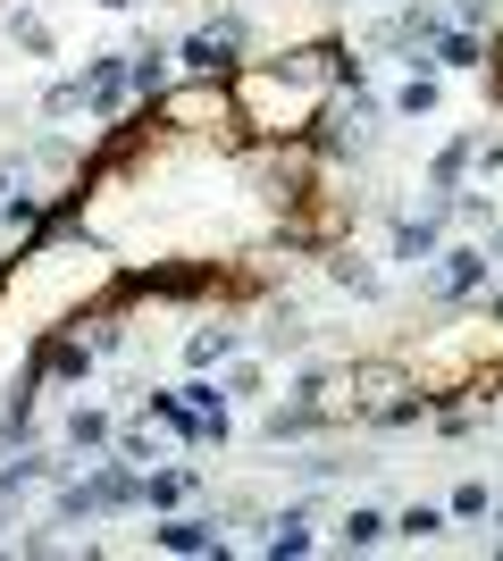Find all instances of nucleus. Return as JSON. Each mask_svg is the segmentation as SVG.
Here are the masks:
<instances>
[{"instance_id": "f257e3e1", "label": "nucleus", "mask_w": 503, "mask_h": 561, "mask_svg": "<svg viewBox=\"0 0 503 561\" xmlns=\"http://www.w3.org/2000/svg\"><path fill=\"white\" fill-rule=\"evenodd\" d=\"M236 110H243V126H252V142H302L319 126V110H328V93H302L277 59H252V68L236 76Z\"/></svg>"}, {"instance_id": "f03ea898", "label": "nucleus", "mask_w": 503, "mask_h": 561, "mask_svg": "<svg viewBox=\"0 0 503 561\" xmlns=\"http://www.w3.org/2000/svg\"><path fill=\"white\" fill-rule=\"evenodd\" d=\"M277 68H286L302 93H328V101L344 93V84H361L353 43H328V34H319V43H286V50H277Z\"/></svg>"}, {"instance_id": "7ed1b4c3", "label": "nucleus", "mask_w": 503, "mask_h": 561, "mask_svg": "<svg viewBox=\"0 0 503 561\" xmlns=\"http://www.w3.org/2000/svg\"><path fill=\"white\" fill-rule=\"evenodd\" d=\"M93 360H101V352H93L84 328H43L34 352H25V369L43 377V386H50V377H68V386H76V377H93Z\"/></svg>"}, {"instance_id": "20e7f679", "label": "nucleus", "mask_w": 503, "mask_h": 561, "mask_svg": "<svg viewBox=\"0 0 503 561\" xmlns=\"http://www.w3.org/2000/svg\"><path fill=\"white\" fill-rule=\"evenodd\" d=\"M487 268H495V260H487V243H461V252H445V268L428 277V302H436V310H461V302L487 285Z\"/></svg>"}, {"instance_id": "39448f33", "label": "nucleus", "mask_w": 503, "mask_h": 561, "mask_svg": "<svg viewBox=\"0 0 503 561\" xmlns=\"http://www.w3.org/2000/svg\"><path fill=\"white\" fill-rule=\"evenodd\" d=\"M445 218H454L445 202H428L420 218H395V234H386V252H395V260H411V268H428V260H445V252H436V243H445Z\"/></svg>"}, {"instance_id": "423d86ee", "label": "nucleus", "mask_w": 503, "mask_h": 561, "mask_svg": "<svg viewBox=\"0 0 503 561\" xmlns=\"http://www.w3.org/2000/svg\"><path fill=\"white\" fill-rule=\"evenodd\" d=\"M151 545H160V553H227V537H218V519H185V512H160Z\"/></svg>"}, {"instance_id": "0eeeda50", "label": "nucleus", "mask_w": 503, "mask_h": 561, "mask_svg": "<svg viewBox=\"0 0 503 561\" xmlns=\"http://www.w3.org/2000/svg\"><path fill=\"white\" fill-rule=\"evenodd\" d=\"M428 68H495V50H487V34H479V25H445V34H436V43H428Z\"/></svg>"}, {"instance_id": "6e6552de", "label": "nucleus", "mask_w": 503, "mask_h": 561, "mask_svg": "<svg viewBox=\"0 0 503 561\" xmlns=\"http://www.w3.org/2000/svg\"><path fill=\"white\" fill-rule=\"evenodd\" d=\"M395 537V519L378 512V503H344V519H335V553H369V545Z\"/></svg>"}, {"instance_id": "1a4fd4ad", "label": "nucleus", "mask_w": 503, "mask_h": 561, "mask_svg": "<svg viewBox=\"0 0 503 561\" xmlns=\"http://www.w3.org/2000/svg\"><path fill=\"white\" fill-rule=\"evenodd\" d=\"M176 50L168 43H144V50H126V84H135V101H160L168 84H176V68H168Z\"/></svg>"}, {"instance_id": "9d476101", "label": "nucleus", "mask_w": 503, "mask_h": 561, "mask_svg": "<svg viewBox=\"0 0 503 561\" xmlns=\"http://www.w3.org/2000/svg\"><path fill=\"white\" fill-rule=\"evenodd\" d=\"M319 427H328V411L294 394V402H277V411L261 420V436H268V445H302V436H319Z\"/></svg>"}, {"instance_id": "9b49d317", "label": "nucleus", "mask_w": 503, "mask_h": 561, "mask_svg": "<svg viewBox=\"0 0 503 561\" xmlns=\"http://www.w3.org/2000/svg\"><path fill=\"white\" fill-rule=\"evenodd\" d=\"M261 553H268V561H294V553H311V512H302V503H286V512L268 519Z\"/></svg>"}, {"instance_id": "f8f14e48", "label": "nucleus", "mask_w": 503, "mask_h": 561, "mask_svg": "<svg viewBox=\"0 0 503 561\" xmlns=\"http://www.w3.org/2000/svg\"><path fill=\"white\" fill-rule=\"evenodd\" d=\"M68 453H118V427H110V411L76 402V411H68Z\"/></svg>"}, {"instance_id": "ddd939ff", "label": "nucleus", "mask_w": 503, "mask_h": 561, "mask_svg": "<svg viewBox=\"0 0 503 561\" xmlns=\"http://www.w3.org/2000/svg\"><path fill=\"white\" fill-rule=\"evenodd\" d=\"M386 110H395V117H428V110H436V68H428V50H420V68L395 84V101H386Z\"/></svg>"}, {"instance_id": "4468645a", "label": "nucleus", "mask_w": 503, "mask_h": 561, "mask_svg": "<svg viewBox=\"0 0 503 561\" xmlns=\"http://www.w3.org/2000/svg\"><path fill=\"white\" fill-rule=\"evenodd\" d=\"M202 469H144V512H176Z\"/></svg>"}, {"instance_id": "2eb2a0df", "label": "nucleus", "mask_w": 503, "mask_h": 561, "mask_svg": "<svg viewBox=\"0 0 503 561\" xmlns=\"http://www.w3.org/2000/svg\"><path fill=\"white\" fill-rule=\"evenodd\" d=\"M227 352H236V328H193L185 335V360H193V369H218Z\"/></svg>"}, {"instance_id": "dca6fc26", "label": "nucleus", "mask_w": 503, "mask_h": 561, "mask_svg": "<svg viewBox=\"0 0 503 561\" xmlns=\"http://www.w3.org/2000/svg\"><path fill=\"white\" fill-rule=\"evenodd\" d=\"M328 277L344 285V294H378V268H369V260H353V252H344V243H335V252H328Z\"/></svg>"}, {"instance_id": "f3484780", "label": "nucleus", "mask_w": 503, "mask_h": 561, "mask_svg": "<svg viewBox=\"0 0 503 561\" xmlns=\"http://www.w3.org/2000/svg\"><path fill=\"white\" fill-rule=\"evenodd\" d=\"M0 25H9V43H18L25 59H43V50H50V25L34 18V9H9V18H0Z\"/></svg>"}, {"instance_id": "a211bd4d", "label": "nucleus", "mask_w": 503, "mask_h": 561, "mask_svg": "<svg viewBox=\"0 0 503 561\" xmlns=\"http://www.w3.org/2000/svg\"><path fill=\"white\" fill-rule=\"evenodd\" d=\"M76 110H93V84H84V76H59L43 93V117H76Z\"/></svg>"}, {"instance_id": "6ab92c4d", "label": "nucleus", "mask_w": 503, "mask_h": 561, "mask_svg": "<svg viewBox=\"0 0 503 561\" xmlns=\"http://www.w3.org/2000/svg\"><path fill=\"white\" fill-rule=\"evenodd\" d=\"M151 427H160V420H135V427H118V453H126V461H135V469L168 461V453H160V436H151Z\"/></svg>"}, {"instance_id": "aec40b11", "label": "nucleus", "mask_w": 503, "mask_h": 561, "mask_svg": "<svg viewBox=\"0 0 503 561\" xmlns=\"http://www.w3.org/2000/svg\"><path fill=\"white\" fill-rule=\"evenodd\" d=\"M436 528H445V512H436V503H411V512H395V537H403V545H428Z\"/></svg>"}, {"instance_id": "412c9836", "label": "nucleus", "mask_w": 503, "mask_h": 561, "mask_svg": "<svg viewBox=\"0 0 503 561\" xmlns=\"http://www.w3.org/2000/svg\"><path fill=\"white\" fill-rule=\"evenodd\" d=\"M454 519H495V486H487V478H461L454 486Z\"/></svg>"}, {"instance_id": "4be33fe9", "label": "nucleus", "mask_w": 503, "mask_h": 561, "mask_svg": "<svg viewBox=\"0 0 503 561\" xmlns=\"http://www.w3.org/2000/svg\"><path fill=\"white\" fill-rule=\"evenodd\" d=\"M445 18H454V25H487V18H495V0H445Z\"/></svg>"}, {"instance_id": "5701e85b", "label": "nucleus", "mask_w": 503, "mask_h": 561, "mask_svg": "<svg viewBox=\"0 0 503 561\" xmlns=\"http://www.w3.org/2000/svg\"><path fill=\"white\" fill-rule=\"evenodd\" d=\"M487 328H503V294H487Z\"/></svg>"}, {"instance_id": "b1692460", "label": "nucleus", "mask_w": 503, "mask_h": 561, "mask_svg": "<svg viewBox=\"0 0 503 561\" xmlns=\"http://www.w3.org/2000/svg\"><path fill=\"white\" fill-rule=\"evenodd\" d=\"M487 260H503V227H495V234H487Z\"/></svg>"}, {"instance_id": "393cba45", "label": "nucleus", "mask_w": 503, "mask_h": 561, "mask_svg": "<svg viewBox=\"0 0 503 561\" xmlns=\"http://www.w3.org/2000/svg\"><path fill=\"white\" fill-rule=\"evenodd\" d=\"M93 9H135V0H93Z\"/></svg>"}, {"instance_id": "a878e982", "label": "nucleus", "mask_w": 503, "mask_h": 561, "mask_svg": "<svg viewBox=\"0 0 503 561\" xmlns=\"http://www.w3.org/2000/svg\"><path fill=\"white\" fill-rule=\"evenodd\" d=\"M495 528H503V503H495Z\"/></svg>"}]
</instances>
